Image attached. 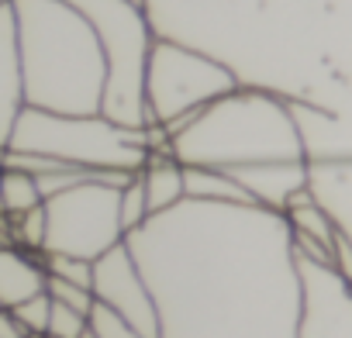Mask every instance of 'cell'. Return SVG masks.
Instances as JSON below:
<instances>
[{
	"label": "cell",
	"mask_w": 352,
	"mask_h": 338,
	"mask_svg": "<svg viewBox=\"0 0 352 338\" xmlns=\"http://www.w3.org/2000/svg\"><path fill=\"white\" fill-rule=\"evenodd\" d=\"M184 197L204 204H252L249 194L232 180V173L211 166H184Z\"/></svg>",
	"instance_id": "cell-13"
},
{
	"label": "cell",
	"mask_w": 352,
	"mask_h": 338,
	"mask_svg": "<svg viewBox=\"0 0 352 338\" xmlns=\"http://www.w3.org/2000/svg\"><path fill=\"white\" fill-rule=\"evenodd\" d=\"M235 87L239 76L211 52L180 38L155 35L145 63V128H169L211 100L232 93Z\"/></svg>",
	"instance_id": "cell-6"
},
{
	"label": "cell",
	"mask_w": 352,
	"mask_h": 338,
	"mask_svg": "<svg viewBox=\"0 0 352 338\" xmlns=\"http://www.w3.org/2000/svg\"><path fill=\"white\" fill-rule=\"evenodd\" d=\"M90 293H94V304L114 311L118 317H124L145 338H159V317H155L148 283H145L142 269L135 266L124 242L94 259Z\"/></svg>",
	"instance_id": "cell-8"
},
{
	"label": "cell",
	"mask_w": 352,
	"mask_h": 338,
	"mask_svg": "<svg viewBox=\"0 0 352 338\" xmlns=\"http://www.w3.org/2000/svg\"><path fill=\"white\" fill-rule=\"evenodd\" d=\"M118 218H121V228L124 235L135 232L145 218H148V207H145V194H142V183H138V173L118 190Z\"/></svg>",
	"instance_id": "cell-15"
},
{
	"label": "cell",
	"mask_w": 352,
	"mask_h": 338,
	"mask_svg": "<svg viewBox=\"0 0 352 338\" xmlns=\"http://www.w3.org/2000/svg\"><path fill=\"white\" fill-rule=\"evenodd\" d=\"M124 245L148 283L159 338H297L300 273L280 211L180 201Z\"/></svg>",
	"instance_id": "cell-1"
},
{
	"label": "cell",
	"mask_w": 352,
	"mask_h": 338,
	"mask_svg": "<svg viewBox=\"0 0 352 338\" xmlns=\"http://www.w3.org/2000/svg\"><path fill=\"white\" fill-rule=\"evenodd\" d=\"M232 173V180L249 194V201L256 207L266 211H280L290 204L294 194L304 190V166L300 159H283V162H256V166H239V169H225Z\"/></svg>",
	"instance_id": "cell-9"
},
{
	"label": "cell",
	"mask_w": 352,
	"mask_h": 338,
	"mask_svg": "<svg viewBox=\"0 0 352 338\" xmlns=\"http://www.w3.org/2000/svg\"><path fill=\"white\" fill-rule=\"evenodd\" d=\"M42 262H45V276H56V280H66V283H76V286L90 290L94 262L73 259V256H42Z\"/></svg>",
	"instance_id": "cell-17"
},
{
	"label": "cell",
	"mask_w": 352,
	"mask_h": 338,
	"mask_svg": "<svg viewBox=\"0 0 352 338\" xmlns=\"http://www.w3.org/2000/svg\"><path fill=\"white\" fill-rule=\"evenodd\" d=\"M83 338H94V335H90V331H87V335H83Z\"/></svg>",
	"instance_id": "cell-23"
},
{
	"label": "cell",
	"mask_w": 352,
	"mask_h": 338,
	"mask_svg": "<svg viewBox=\"0 0 352 338\" xmlns=\"http://www.w3.org/2000/svg\"><path fill=\"white\" fill-rule=\"evenodd\" d=\"M73 4L104 59V97L100 114L121 128H145V63L155 42V28L148 11L128 4V0H66Z\"/></svg>",
	"instance_id": "cell-5"
},
{
	"label": "cell",
	"mask_w": 352,
	"mask_h": 338,
	"mask_svg": "<svg viewBox=\"0 0 352 338\" xmlns=\"http://www.w3.org/2000/svg\"><path fill=\"white\" fill-rule=\"evenodd\" d=\"M21 111H25V83H21L14 11L11 0H0V148H8V138Z\"/></svg>",
	"instance_id": "cell-10"
},
{
	"label": "cell",
	"mask_w": 352,
	"mask_h": 338,
	"mask_svg": "<svg viewBox=\"0 0 352 338\" xmlns=\"http://www.w3.org/2000/svg\"><path fill=\"white\" fill-rule=\"evenodd\" d=\"M166 131L169 155L180 166L239 169L256 162L300 159V131L283 100L273 93L235 87Z\"/></svg>",
	"instance_id": "cell-3"
},
{
	"label": "cell",
	"mask_w": 352,
	"mask_h": 338,
	"mask_svg": "<svg viewBox=\"0 0 352 338\" xmlns=\"http://www.w3.org/2000/svg\"><path fill=\"white\" fill-rule=\"evenodd\" d=\"M128 4H135V8H142V11H145V8H148V0H128Z\"/></svg>",
	"instance_id": "cell-22"
},
{
	"label": "cell",
	"mask_w": 352,
	"mask_h": 338,
	"mask_svg": "<svg viewBox=\"0 0 352 338\" xmlns=\"http://www.w3.org/2000/svg\"><path fill=\"white\" fill-rule=\"evenodd\" d=\"M83 335H87V314L69 311L63 304H52L49 324H45V335L42 338H83Z\"/></svg>",
	"instance_id": "cell-20"
},
{
	"label": "cell",
	"mask_w": 352,
	"mask_h": 338,
	"mask_svg": "<svg viewBox=\"0 0 352 338\" xmlns=\"http://www.w3.org/2000/svg\"><path fill=\"white\" fill-rule=\"evenodd\" d=\"M38 204H42V194L35 180L21 173V169L0 166V218H21Z\"/></svg>",
	"instance_id": "cell-14"
},
{
	"label": "cell",
	"mask_w": 352,
	"mask_h": 338,
	"mask_svg": "<svg viewBox=\"0 0 352 338\" xmlns=\"http://www.w3.org/2000/svg\"><path fill=\"white\" fill-rule=\"evenodd\" d=\"M138 183H142L148 214L169 211L180 201H187L184 197V166L169 152H148L145 166L138 169Z\"/></svg>",
	"instance_id": "cell-12"
},
{
	"label": "cell",
	"mask_w": 352,
	"mask_h": 338,
	"mask_svg": "<svg viewBox=\"0 0 352 338\" xmlns=\"http://www.w3.org/2000/svg\"><path fill=\"white\" fill-rule=\"evenodd\" d=\"M0 338H28V331L21 328V321L8 307H0Z\"/></svg>",
	"instance_id": "cell-21"
},
{
	"label": "cell",
	"mask_w": 352,
	"mask_h": 338,
	"mask_svg": "<svg viewBox=\"0 0 352 338\" xmlns=\"http://www.w3.org/2000/svg\"><path fill=\"white\" fill-rule=\"evenodd\" d=\"M45 293V262L35 252L0 245V307H18L21 300Z\"/></svg>",
	"instance_id": "cell-11"
},
{
	"label": "cell",
	"mask_w": 352,
	"mask_h": 338,
	"mask_svg": "<svg viewBox=\"0 0 352 338\" xmlns=\"http://www.w3.org/2000/svg\"><path fill=\"white\" fill-rule=\"evenodd\" d=\"M14 317L21 321V328L28 331V338H42L45 335V324H49V311H52V300L49 293H35L28 300H21L18 307H11Z\"/></svg>",
	"instance_id": "cell-18"
},
{
	"label": "cell",
	"mask_w": 352,
	"mask_h": 338,
	"mask_svg": "<svg viewBox=\"0 0 352 338\" xmlns=\"http://www.w3.org/2000/svg\"><path fill=\"white\" fill-rule=\"evenodd\" d=\"M87 331H90L94 338H145V335L135 331L124 317H118L114 311H107V307H100V304L90 307V314H87Z\"/></svg>",
	"instance_id": "cell-16"
},
{
	"label": "cell",
	"mask_w": 352,
	"mask_h": 338,
	"mask_svg": "<svg viewBox=\"0 0 352 338\" xmlns=\"http://www.w3.org/2000/svg\"><path fill=\"white\" fill-rule=\"evenodd\" d=\"M25 107L100 114L104 59L87 18L66 0H11Z\"/></svg>",
	"instance_id": "cell-2"
},
{
	"label": "cell",
	"mask_w": 352,
	"mask_h": 338,
	"mask_svg": "<svg viewBox=\"0 0 352 338\" xmlns=\"http://www.w3.org/2000/svg\"><path fill=\"white\" fill-rule=\"evenodd\" d=\"M45 293L52 304H63V307L80 311V314H90V307H94V293L87 286H76V283H66L56 276H45Z\"/></svg>",
	"instance_id": "cell-19"
},
{
	"label": "cell",
	"mask_w": 352,
	"mask_h": 338,
	"mask_svg": "<svg viewBox=\"0 0 352 338\" xmlns=\"http://www.w3.org/2000/svg\"><path fill=\"white\" fill-rule=\"evenodd\" d=\"M135 173H104L90 177L49 201L45 211V245L42 256H73L94 262L107 249L124 242V228L118 218V190Z\"/></svg>",
	"instance_id": "cell-7"
},
{
	"label": "cell",
	"mask_w": 352,
	"mask_h": 338,
	"mask_svg": "<svg viewBox=\"0 0 352 338\" xmlns=\"http://www.w3.org/2000/svg\"><path fill=\"white\" fill-rule=\"evenodd\" d=\"M11 152H32L87 173H138L148 159L145 131L121 128L104 114H52L25 107L8 138Z\"/></svg>",
	"instance_id": "cell-4"
}]
</instances>
